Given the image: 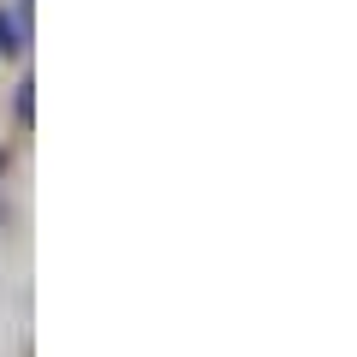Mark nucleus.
I'll return each mask as SVG.
<instances>
[{
  "mask_svg": "<svg viewBox=\"0 0 357 357\" xmlns=\"http://www.w3.org/2000/svg\"><path fill=\"white\" fill-rule=\"evenodd\" d=\"M24 42H30V24L0 13V54H24Z\"/></svg>",
  "mask_w": 357,
  "mask_h": 357,
  "instance_id": "obj_1",
  "label": "nucleus"
}]
</instances>
